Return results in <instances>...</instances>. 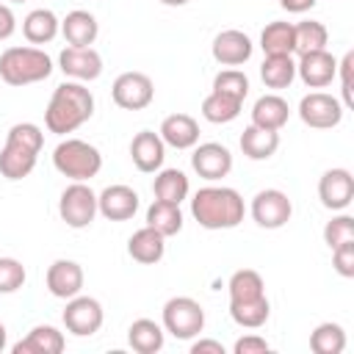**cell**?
I'll return each mask as SVG.
<instances>
[{
	"label": "cell",
	"instance_id": "cell-1",
	"mask_svg": "<svg viewBox=\"0 0 354 354\" xmlns=\"http://www.w3.org/2000/svg\"><path fill=\"white\" fill-rule=\"evenodd\" d=\"M94 116V94L80 80H64L55 86L50 105L44 111V127L55 136L75 133Z\"/></svg>",
	"mask_w": 354,
	"mask_h": 354
},
{
	"label": "cell",
	"instance_id": "cell-2",
	"mask_svg": "<svg viewBox=\"0 0 354 354\" xmlns=\"http://www.w3.org/2000/svg\"><path fill=\"white\" fill-rule=\"evenodd\" d=\"M243 196L230 185H205L191 199V216L205 230H232L243 221Z\"/></svg>",
	"mask_w": 354,
	"mask_h": 354
},
{
	"label": "cell",
	"instance_id": "cell-3",
	"mask_svg": "<svg viewBox=\"0 0 354 354\" xmlns=\"http://www.w3.org/2000/svg\"><path fill=\"white\" fill-rule=\"evenodd\" d=\"M44 144V133L33 122H17L6 133V144L0 149V174L6 180H22L33 171L39 152Z\"/></svg>",
	"mask_w": 354,
	"mask_h": 354
},
{
	"label": "cell",
	"instance_id": "cell-4",
	"mask_svg": "<svg viewBox=\"0 0 354 354\" xmlns=\"http://www.w3.org/2000/svg\"><path fill=\"white\" fill-rule=\"evenodd\" d=\"M53 75V58L39 47H8L0 53V80L8 86L41 83Z\"/></svg>",
	"mask_w": 354,
	"mask_h": 354
},
{
	"label": "cell",
	"instance_id": "cell-5",
	"mask_svg": "<svg viewBox=\"0 0 354 354\" xmlns=\"http://www.w3.org/2000/svg\"><path fill=\"white\" fill-rule=\"evenodd\" d=\"M53 166L58 174L69 177L72 183H86V180L100 174L102 152L83 138H64L53 149Z\"/></svg>",
	"mask_w": 354,
	"mask_h": 354
},
{
	"label": "cell",
	"instance_id": "cell-6",
	"mask_svg": "<svg viewBox=\"0 0 354 354\" xmlns=\"http://www.w3.org/2000/svg\"><path fill=\"white\" fill-rule=\"evenodd\" d=\"M163 329L177 340H191L205 329V310L191 296H171L163 304Z\"/></svg>",
	"mask_w": 354,
	"mask_h": 354
},
{
	"label": "cell",
	"instance_id": "cell-7",
	"mask_svg": "<svg viewBox=\"0 0 354 354\" xmlns=\"http://www.w3.org/2000/svg\"><path fill=\"white\" fill-rule=\"evenodd\" d=\"M58 213L66 227L86 230L97 218V194L91 191L88 183H72L64 188V194L58 199Z\"/></svg>",
	"mask_w": 354,
	"mask_h": 354
},
{
	"label": "cell",
	"instance_id": "cell-8",
	"mask_svg": "<svg viewBox=\"0 0 354 354\" xmlns=\"http://www.w3.org/2000/svg\"><path fill=\"white\" fill-rule=\"evenodd\" d=\"M64 326L66 332H72L75 337H91L100 332L102 321H105V313H102V304L94 299V296H72L66 299V307H64Z\"/></svg>",
	"mask_w": 354,
	"mask_h": 354
},
{
	"label": "cell",
	"instance_id": "cell-9",
	"mask_svg": "<svg viewBox=\"0 0 354 354\" xmlns=\"http://www.w3.org/2000/svg\"><path fill=\"white\" fill-rule=\"evenodd\" d=\"M252 218L263 230H279L293 216V202L279 188H263L252 196Z\"/></svg>",
	"mask_w": 354,
	"mask_h": 354
},
{
	"label": "cell",
	"instance_id": "cell-10",
	"mask_svg": "<svg viewBox=\"0 0 354 354\" xmlns=\"http://www.w3.org/2000/svg\"><path fill=\"white\" fill-rule=\"evenodd\" d=\"M343 111H346L343 102L335 94H326V91H310L299 102V119L307 127H315V130L337 127L340 119H343Z\"/></svg>",
	"mask_w": 354,
	"mask_h": 354
},
{
	"label": "cell",
	"instance_id": "cell-11",
	"mask_svg": "<svg viewBox=\"0 0 354 354\" xmlns=\"http://www.w3.org/2000/svg\"><path fill=\"white\" fill-rule=\"evenodd\" d=\"M111 97L124 111H144L155 100V83L144 72H122L111 86Z\"/></svg>",
	"mask_w": 354,
	"mask_h": 354
},
{
	"label": "cell",
	"instance_id": "cell-12",
	"mask_svg": "<svg viewBox=\"0 0 354 354\" xmlns=\"http://www.w3.org/2000/svg\"><path fill=\"white\" fill-rule=\"evenodd\" d=\"M58 69L69 77V80H80V83H91L102 75V55L94 47H72L66 44L58 55Z\"/></svg>",
	"mask_w": 354,
	"mask_h": 354
},
{
	"label": "cell",
	"instance_id": "cell-13",
	"mask_svg": "<svg viewBox=\"0 0 354 354\" xmlns=\"http://www.w3.org/2000/svg\"><path fill=\"white\" fill-rule=\"evenodd\" d=\"M191 166L202 180L216 183V180H221L232 171V152L218 141H205V144L194 147Z\"/></svg>",
	"mask_w": 354,
	"mask_h": 354
},
{
	"label": "cell",
	"instance_id": "cell-14",
	"mask_svg": "<svg viewBox=\"0 0 354 354\" xmlns=\"http://www.w3.org/2000/svg\"><path fill=\"white\" fill-rule=\"evenodd\" d=\"M296 75L307 88H326L337 77V58L329 50L301 53L296 61Z\"/></svg>",
	"mask_w": 354,
	"mask_h": 354
},
{
	"label": "cell",
	"instance_id": "cell-15",
	"mask_svg": "<svg viewBox=\"0 0 354 354\" xmlns=\"http://www.w3.org/2000/svg\"><path fill=\"white\" fill-rule=\"evenodd\" d=\"M318 199L326 210H346L354 199V177L348 169H329L318 180Z\"/></svg>",
	"mask_w": 354,
	"mask_h": 354
},
{
	"label": "cell",
	"instance_id": "cell-16",
	"mask_svg": "<svg viewBox=\"0 0 354 354\" xmlns=\"http://www.w3.org/2000/svg\"><path fill=\"white\" fill-rule=\"evenodd\" d=\"M138 210V194L130 185H108L97 194V213H102L108 221H127Z\"/></svg>",
	"mask_w": 354,
	"mask_h": 354
},
{
	"label": "cell",
	"instance_id": "cell-17",
	"mask_svg": "<svg viewBox=\"0 0 354 354\" xmlns=\"http://www.w3.org/2000/svg\"><path fill=\"white\" fill-rule=\"evenodd\" d=\"M44 282L55 299H72L83 290V268H80V263L66 260V257L53 260L44 274Z\"/></svg>",
	"mask_w": 354,
	"mask_h": 354
},
{
	"label": "cell",
	"instance_id": "cell-18",
	"mask_svg": "<svg viewBox=\"0 0 354 354\" xmlns=\"http://www.w3.org/2000/svg\"><path fill=\"white\" fill-rule=\"evenodd\" d=\"M210 53H213V58H216L221 66H241V64H246V61L252 58L254 44H252V39H249L243 30L230 28V30H221V33L213 39Z\"/></svg>",
	"mask_w": 354,
	"mask_h": 354
},
{
	"label": "cell",
	"instance_id": "cell-19",
	"mask_svg": "<svg viewBox=\"0 0 354 354\" xmlns=\"http://www.w3.org/2000/svg\"><path fill=\"white\" fill-rule=\"evenodd\" d=\"M130 158L136 163L138 171L144 174H152L158 169H163V160H166V144L158 133L152 130H141L133 136L130 141Z\"/></svg>",
	"mask_w": 354,
	"mask_h": 354
},
{
	"label": "cell",
	"instance_id": "cell-20",
	"mask_svg": "<svg viewBox=\"0 0 354 354\" xmlns=\"http://www.w3.org/2000/svg\"><path fill=\"white\" fill-rule=\"evenodd\" d=\"M158 136L163 138L166 147H174V149H191L199 144V122L188 113H171L160 122V130Z\"/></svg>",
	"mask_w": 354,
	"mask_h": 354
},
{
	"label": "cell",
	"instance_id": "cell-21",
	"mask_svg": "<svg viewBox=\"0 0 354 354\" xmlns=\"http://www.w3.org/2000/svg\"><path fill=\"white\" fill-rule=\"evenodd\" d=\"M127 254L141 266H155L166 254V238L147 224L127 238Z\"/></svg>",
	"mask_w": 354,
	"mask_h": 354
},
{
	"label": "cell",
	"instance_id": "cell-22",
	"mask_svg": "<svg viewBox=\"0 0 354 354\" xmlns=\"http://www.w3.org/2000/svg\"><path fill=\"white\" fill-rule=\"evenodd\" d=\"M61 33H64L66 44H72V47H91L100 36V22L91 11L75 8L61 19Z\"/></svg>",
	"mask_w": 354,
	"mask_h": 354
},
{
	"label": "cell",
	"instance_id": "cell-23",
	"mask_svg": "<svg viewBox=\"0 0 354 354\" xmlns=\"http://www.w3.org/2000/svg\"><path fill=\"white\" fill-rule=\"evenodd\" d=\"M66 346L64 340V332H58L55 326L50 324H39L33 326L19 343L11 346L14 354H61Z\"/></svg>",
	"mask_w": 354,
	"mask_h": 354
},
{
	"label": "cell",
	"instance_id": "cell-24",
	"mask_svg": "<svg viewBox=\"0 0 354 354\" xmlns=\"http://www.w3.org/2000/svg\"><path fill=\"white\" fill-rule=\"evenodd\" d=\"M238 144L249 160H268L279 149V130H266V127L249 124V127H243Z\"/></svg>",
	"mask_w": 354,
	"mask_h": 354
},
{
	"label": "cell",
	"instance_id": "cell-25",
	"mask_svg": "<svg viewBox=\"0 0 354 354\" xmlns=\"http://www.w3.org/2000/svg\"><path fill=\"white\" fill-rule=\"evenodd\" d=\"M288 116H290L288 100H282L279 94H263V97H257L254 105H252V124L266 127V130H279V127H285Z\"/></svg>",
	"mask_w": 354,
	"mask_h": 354
},
{
	"label": "cell",
	"instance_id": "cell-26",
	"mask_svg": "<svg viewBox=\"0 0 354 354\" xmlns=\"http://www.w3.org/2000/svg\"><path fill=\"white\" fill-rule=\"evenodd\" d=\"M61 30V19L53 8H33L22 19V33L30 44H50Z\"/></svg>",
	"mask_w": 354,
	"mask_h": 354
},
{
	"label": "cell",
	"instance_id": "cell-27",
	"mask_svg": "<svg viewBox=\"0 0 354 354\" xmlns=\"http://www.w3.org/2000/svg\"><path fill=\"white\" fill-rule=\"evenodd\" d=\"M127 343L138 354H155L166 343V329L160 324H155L152 318H138L127 329Z\"/></svg>",
	"mask_w": 354,
	"mask_h": 354
},
{
	"label": "cell",
	"instance_id": "cell-28",
	"mask_svg": "<svg viewBox=\"0 0 354 354\" xmlns=\"http://www.w3.org/2000/svg\"><path fill=\"white\" fill-rule=\"evenodd\" d=\"M188 191H191V183H188L185 171H180V169H158L155 183H152L155 199L180 205V202L188 196Z\"/></svg>",
	"mask_w": 354,
	"mask_h": 354
},
{
	"label": "cell",
	"instance_id": "cell-29",
	"mask_svg": "<svg viewBox=\"0 0 354 354\" xmlns=\"http://www.w3.org/2000/svg\"><path fill=\"white\" fill-rule=\"evenodd\" d=\"M227 290H230V304H243V301L263 299L266 296V282L254 268H238L230 277Z\"/></svg>",
	"mask_w": 354,
	"mask_h": 354
},
{
	"label": "cell",
	"instance_id": "cell-30",
	"mask_svg": "<svg viewBox=\"0 0 354 354\" xmlns=\"http://www.w3.org/2000/svg\"><path fill=\"white\" fill-rule=\"evenodd\" d=\"M241 108H243V100L230 97V94H221V91H210L202 100V116L210 124H227V122L238 119L241 116Z\"/></svg>",
	"mask_w": 354,
	"mask_h": 354
},
{
	"label": "cell",
	"instance_id": "cell-31",
	"mask_svg": "<svg viewBox=\"0 0 354 354\" xmlns=\"http://www.w3.org/2000/svg\"><path fill=\"white\" fill-rule=\"evenodd\" d=\"M260 77L268 88H288L296 80L293 55H266L260 64Z\"/></svg>",
	"mask_w": 354,
	"mask_h": 354
},
{
	"label": "cell",
	"instance_id": "cell-32",
	"mask_svg": "<svg viewBox=\"0 0 354 354\" xmlns=\"http://www.w3.org/2000/svg\"><path fill=\"white\" fill-rule=\"evenodd\" d=\"M147 224L152 230H158L163 238H171V235H177L183 230V210H180V205L155 199L147 207Z\"/></svg>",
	"mask_w": 354,
	"mask_h": 354
},
{
	"label": "cell",
	"instance_id": "cell-33",
	"mask_svg": "<svg viewBox=\"0 0 354 354\" xmlns=\"http://www.w3.org/2000/svg\"><path fill=\"white\" fill-rule=\"evenodd\" d=\"M260 47L266 55H293V22H268L260 33Z\"/></svg>",
	"mask_w": 354,
	"mask_h": 354
},
{
	"label": "cell",
	"instance_id": "cell-34",
	"mask_svg": "<svg viewBox=\"0 0 354 354\" xmlns=\"http://www.w3.org/2000/svg\"><path fill=\"white\" fill-rule=\"evenodd\" d=\"M329 30L318 19H304L293 25V53H313V50H326Z\"/></svg>",
	"mask_w": 354,
	"mask_h": 354
},
{
	"label": "cell",
	"instance_id": "cell-35",
	"mask_svg": "<svg viewBox=\"0 0 354 354\" xmlns=\"http://www.w3.org/2000/svg\"><path fill=\"white\" fill-rule=\"evenodd\" d=\"M310 348L315 354H340L346 348V329L335 321H324L310 332Z\"/></svg>",
	"mask_w": 354,
	"mask_h": 354
},
{
	"label": "cell",
	"instance_id": "cell-36",
	"mask_svg": "<svg viewBox=\"0 0 354 354\" xmlns=\"http://www.w3.org/2000/svg\"><path fill=\"white\" fill-rule=\"evenodd\" d=\"M230 315L243 329H260L268 321V315H271L268 296L254 299V301H243V304H230Z\"/></svg>",
	"mask_w": 354,
	"mask_h": 354
},
{
	"label": "cell",
	"instance_id": "cell-37",
	"mask_svg": "<svg viewBox=\"0 0 354 354\" xmlns=\"http://www.w3.org/2000/svg\"><path fill=\"white\" fill-rule=\"evenodd\" d=\"M213 91H221V94H230V97H238V100H246L249 94V77L241 72V69H221L216 77H213Z\"/></svg>",
	"mask_w": 354,
	"mask_h": 354
},
{
	"label": "cell",
	"instance_id": "cell-38",
	"mask_svg": "<svg viewBox=\"0 0 354 354\" xmlns=\"http://www.w3.org/2000/svg\"><path fill=\"white\" fill-rule=\"evenodd\" d=\"M346 241H354V218L346 216V213L332 216V218L326 221V227H324V243H326L329 249H335V246H340V243H346Z\"/></svg>",
	"mask_w": 354,
	"mask_h": 354
},
{
	"label": "cell",
	"instance_id": "cell-39",
	"mask_svg": "<svg viewBox=\"0 0 354 354\" xmlns=\"http://www.w3.org/2000/svg\"><path fill=\"white\" fill-rule=\"evenodd\" d=\"M25 279L28 271L17 257H0V293H17Z\"/></svg>",
	"mask_w": 354,
	"mask_h": 354
},
{
	"label": "cell",
	"instance_id": "cell-40",
	"mask_svg": "<svg viewBox=\"0 0 354 354\" xmlns=\"http://www.w3.org/2000/svg\"><path fill=\"white\" fill-rule=\"evenodd\" d=\"M332 266L340 277H346V279L354 277V241H346L332 249Z\"/></svg>",
	"mask_w": 354,
	"mask_h": 354
},
{
	"label": "cell",
	"instance_id": "cell-41",
	"mask_svg": "<svg viewBox=\"0 0 354 354\" xmlns=\"http://www.w3.org/2000/svg\"><path fill=\"white\" fill-rule=\"evenodd\" d=\"M337 72H340V94H343V108H354V94H351L354 50H348V53L343 55V61H337Z\"/></svg>",
	"mask_w": 354,
	"mask_h": 354
},
{
	"label": "cell",
	"instance_id": "cell-42",
	"mask_svg": "<svg viewBox=\"0 0 354 354\" xmlns=\"http://www.w3.org/2000/svg\"><path fill=\"white\" fill-rule=\"evenodd\" d=\"M268 348H271L268 340L260 337V335H243V337H238L235 346H232L235 354H266Z\"/></svg>",
	"mask_w": 354,
	"mask_h": 354
},
{
	"label": "cell",
	"instance_id": "cell-43",
	"mask_svg": "<svg viewBox=\"0 0 354 354\" xmlns=\"http://www.w3.org/2000/svg\"><path fill=\"white\" fill-rule=\"evenodd\" d=\"M14 30H17V17L6 3H0V41L14 36Z\"/></svg>",
	"mask_w": 354,
	"mask_h": 354
},
{
	"label": "cell",
	"instance_id": "cell-44",
	"mask_svg": "<svg viewBox=\"0 0 354 354\" xmlns=\"http://www.w3.org/2000/svg\"><path fill=\"white\" fill-rule=\"evenodd\" d=\"M191 354H224V346L210 337H199L191 343Z\"/></svg>",
	"mask_w": 354,
	"mask_h": 354
},
{
	"label": "cell",
	"instance_id": "cell-45",
	"mask_svg": "<svg viewBox=\"0 0 354 354\" xmlns=\"http://www.w3.org/2000/svg\"><path fill=\"white\" fill-rule=\"evenodd\" d=\"M315 3H318V0H279V6H282L285 11H290V14H304V11L315 8Z\"/></svg>",
	"mask_w": 354,
	"mask_h": 354
},
{
	"label": "cell",
	"instance_id": "cell-46",
	"mask_svg": "<svg viewBox=\"0 0 354 354\" xmlns=\"http://www.w3.org/2000/svg\"><path fill=\"white\" fill-rule=\"evenodd\" d=\"M8 346V332H6V324H0V351Z\"/></svg>",
	"mask_w": 354,
	"mask_h": 354
},
{
	"label": "cell",
	"instance_id": "cell-47",
	"mask_svg": "<svg viewBox=\"0 0 354 354\" xmlns=\"http://www.w3.org/2000/svg\"><path fill=\"white\" fill-rule=\"evenodd\" d=\"M163 6H171V8H180V6H185V3H191V0H160Z\"/></svg>",
	"mask_w": 354,
	"mask_h": 354
},
{
	"label": "cell",
	"instance_id": "cell-48",
	"mask_svg": "<svg viewBox=\"0 0 354 354\" xmlns=\"http://www.w3.org/2000/svg\"><path fill=\"white\" fill-rule=\"evenodd\" d=\"M11 3H25V0H11Z\"/></svg>",
	"mask_w": 354,
	"mask_h": 354
}]
</instances>
